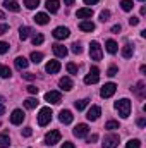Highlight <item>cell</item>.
Returning a JSON list of instances; mask_svg holds the SVG:
<instances>
[{"label": "cell", "mask_w": 146, "mask_h": 148, "mask_svg": "<svg viewBox=\"0 0 146 148\" xmlns=\"http://www.w3.org/2000/svg\"><path fill=\"white\" fill-rule=\"evenodd\" d=\"M3 7L9 9V10H12V12H19V10H21L17 0H3Z\"/></svg>", "instance_id": "17"}, {"label": "cell", "mask_w": 146, "mask_h": 148, "mask_svg": "<svg viewBox=\"0 0 146 148\" xmlns=\"http://www.w3.org/2000/svg\"><path fill=\"white\" fill-rule=\"evenodd\" d=\"M79 29H83V31H93L95 29V23H91V21H81L79 23Z\"/></svg>", "instance_id": "24"}, {"label": "cell", "mask_w": 146, "mask_h": 148, "mask_svg": "<svg viewBox=\"0 0 146 148\" xmlns=\"http://www.w3.org/2000/svg\"><path fill=\"white\" fill-rule=\"evenodd\" d=\"M28 91H29L31 95H36V93H38V88H36V86H33V84H29V86H28Z\"/></svg>", "instance_id": "46"}, {"label": "cell", "mask_w": 146, "mask_h": 148, "mask_svg": "<svg viewBox=\"0 0 146 148\" xmlns=\"http://www.w3.org/2000/svg\"><path fill=\"white\" fill-rule=\"evenodd\" d=\"M64 3H65V5H72L74 0H64Z\"/></svg>", "instance_id": "52"}, {"label": "cell", "mask_w": 146, "mask_h": 148, "mask_svg": "<svg viewBox=\"0 0 146 148\" xmlns=\"http://www.w3.org/2000/svg\"><path fill=\"white\" fill-rule=\"evenodd\" d=\"M31 33H33V29H31V28H28V26H21V28H19V38H21L23 41H24V40H28Z\"/></svg>", "instance_id": "22"}, {"label": "cell", "mask_w": 146, "mask_h": 148, "mask_svg": "<svg viewBox=\"0 0 146 148\" xmlns=\"http://www.w3.org/2000/svg\"><path fill=\"white\" fill-rule=\"evenodd\" d=\"M88 103H89V100H88V98H83V100H77V102L74 103V107H76L77 110H84V109L88 107Z\"/></svg>", "instance_id": "28"}, {"label": "cell", "mask_w": 146, "mask_h": 148, "mask_svg": "<svg viewBox=\"0 0 146 148\" xmlns=\"http://www.w3.org/2000/svg\"><path fill=\"white\" fill-rule=\"evenodd\" d=\"M117 147H119V136H117V134H108V136H105L102 148H117Z\"/></svg>", "instance_id": "7"}, {"label": "cell", "mask_w": 146, "mask_h": 148, "mask_svg": "<svg viewBox=\"0 0 146 148\" xmlns=\"http://www.w3.org/2000/svg\"><path fill=\"white\" fill-rule=\"evenodd\" d=\"M100 114H102V109H100L98 105H93V107L88 110L86 117H88V121H96V119L100 117Z\"/></svg>", "instance_id": "13"}, {"label": "cell", "mask_w": 146, "mask_h": 148, "mask_svg": "<svg viewBox=\"0 0 146 148\" xmlns=\"http://www.w3.org/2000/svg\"><path fill=\"white\" fill-rule=\"evenodd\" d=\"M126 148H141V141L139 140H129L126 143Z\"/></svg>", "instance_id": "33"}, {"label": "cell", "mask_w": 146, "mask_h": 148, "mask_svg": "<svg viewBox=\"0 0 146 148\" xmlns=\"http://www.w3.org/2000/svg\"><path fill=\"white\" fill-rule=\"evenodd\" d=\"M24 112L21 110V109H16V110H12L10 114V122L14 124V126H19V124H23V121H24Z\"/></svg>", "instance_id": "8"}, {"label": "cell", "mask_w": 146, "mask_h": 148, "mask_svg": "<svg viewBox=\"0 0 146 148\" xmlns=\"http://www.w3.org/2000/svg\"><path fill=\"white\" fill-rule=\"evenodd\" d=\"M10 76H12V71L7 66H2L0 64V77H10Z\"/></svg>", "instance_id": "32"}, {"label": "cell", "mask_w": 146, "mask_h": 148, "mask_svg": "<svg viewBox=\"0 0 146 148\" xmlns=\"http://www.w3.org/2000/svg\"><path fill=\"white\" fill-rule=\"evenodd\" d=\"M84 3L86 5H95V3H98V0H84Z\"/></svg>", "instance_id": "51"}, {"label": "cell", "mask_w": 146, "mask_h": 148, "mask_svg": "<svg viewBox=\"0 0 146 148\" xmlns=\"http://www.w3.org/2000/svg\"><path fill=\"white\" fill-rule=\"evenodd\" d=\"M31 134H33V127H24V129H23V136H24V138H29Z\"/></svg>", "instance_id": "41"}, {"label": "cell", "mask_w": 146, "mask_h": 148, "mask_svg": "<svg viewBox=\"0 0 146 148\" xmlns=\"http://www.w3.org/2000/svg\"><path fill=\"white\" fill-rule=\"evenodd\" d=\"M76 16H77L79 19H86V17H91V16H93V10L88 9V7H86V9H79V10L76 12Z\"/></svg>", "instance_id": "23"}, {"label": "cell", "mask_w": 146, "mask_h": 148, "mask_svg": "<svg viewBox=\"0 0 146 148\" xmlns=\"http://www.w3.org/2000/svg\"><path fill=\"white\" fill-rule=\"evenodd\" d=\"M35 19V23L36 24H41V26H45V24H48V21H50V17L45 14V12H38L36 16L33 17Z\"/></svg>", "instance_id": "18"}, {"label": "cell", "mask_w": 146, "mask_h": 148, "mask_svg": "<svg viewBox=\"0 0 146 148\" xmlns=\"http://www.w3.org/2000/svg\"><path fill=\"white\" fill-rule=\"evenodd\" d=\"M43 41H45V36H43V35H40V33L33 36V45H35V47H36V45H41Z\"/></svg>", "instance_id": "37"}, {"label": "cell", "mask_w": 146, "mask_h": 148, "mask_svg": "<svg viewBox=\"0 0 146 148\" xmlns=\"http://www.w3.org/2000/svg\"><path fill=\"white\" fill-rule=\"evenodd\" d=\"M108 19H110V10H107V9L102 10V12H100V21H102V23H107Z\"/></svg>", "instance_id": "36"}, {"label": "cell", "mask_w": 146, "mask_h": 148, "mask_svg": "<svg viewBox=\"0 0 146 148\" xmlns=\"http://www.w3.org/2000/svg\"><path fill=\"white\" fill-rule=\"evenodd\" d=\"M134 91H136V95L139 97V98H145V83L143 81H139L138 84H136V88H132Z\"/></svg>", "instance_id": "26"}, {"label": "cell", "mask_w": 146, "mask_h": 148, "mask_svg": "<svg viewBox=\"0 0 146 148\" xmlns=\"http://www.w3.org/2000/svg\"><path fill=\"white\" fill-rule=\"evenodd\" d=\"M88 133H89L88 124H77V126L72 129V134L76 136V138H84V136H88Z\"/></svg>", "instance_id": "9"}, {"label": "cell", "mask_w": 146, "mask_h": 148, "mask_svg": "<svg viewBox=\"0 0 146 148\" xmlns=\"http://www.w3.org/2000/svg\"><path fill=\"white\" fill-rule=\"evenodd\" d=\"M46 10L48 12H52V14H55L57 10H59V7H60V2L59 0H46Z\"/></svg>", "instance_id": "19"}, {"label": "cell", "mask_w": 146, "mask_h": 148, "mask_svg": "<svg viewBox=\"0 0 146 148\" xmlns=\"http://www.w3.org/2000/svg\"><path fill=\"white\" fill-rule=\"evenodd\" d=\"M139 2H145V0H139Z\"/></svg>", "instance_id": "55"}, {"label": "cell", "mask_w": 146, "mask_h": 148, "mask_svg": "<svg viewBox=\"0 0 146 148\" xmlns=\"http://www.w3.org/2000/svg\"><path fill=\"white\" fill-rule=\"evenodd\" d=\"M89 57H91L93 60H102L103 52H102V47H100L98 41H91V43H89Z\"/></svg>", "instance_id": "2"}, {"label": "cell", "mask_w": 146, "mask_h": 148, "mask_svg": "<svg viewBox=\"0 0 146 148\" xmlns=\"http://www.w3.org/2000/svg\"><path fill=\"white\" fill-rule=\"evenodd\" d=\"M115 110L119 112V115H120V117L127 119V117H129V114H131V100L122 98V100L115 102Z\"/></svg>", "instance_id": "1"}, {"label": "cell", "mask_w": 146, "mask_h": 148, "mask_svg": "<svg viewBox=\"0 0 146 148\" xmlns=\"http://www.w3.org/2000/svg\"><path fill=\"white\" fill-rule=\"evenodd\" d=\"M0 19H5V16H3V12L0 10Z\"/></svg>", "instance_id": "54"}, {"label": "cell", "mask_w": 146, "mask_h": 148, "mask_svg": "<svg viewBox=\"0 0 146 148\" xmlns=\"http://www.w3.org/2000/svg\"><path fill=\"white\" fill-rule=\"evenodd\" d=\"M132 53H134V47H132L131 43H126V45L122 47V57H124V59H131Z\"/></svg>", "instance_id": "20"}, {"label": "cell", "mask_w": 146, "mask_h": 148, "mask_svg": "<svg viewBox=\"0 0 146 148\" xmlns=\"http://www.w3.org/2000/svg\"><path fill=\"white\" fill-rule=\"evenodd\" d=\"M24 5L28 9H36L38 5H40V0H24Z\"/></svg>", "instance_id": "35"}, {"label": "cell", "mask_w": 146, "mask_h": 148, "mask_svg": "<svg viewBox=\"0 0 146 148\" xmlns=\"http://www.w3.org/2000/svg\"><path fill=\"white\" fill-rule=\"evenodd\" d=\"M67 73L69 74H77V66L72 64V62H69V64H67Z\"/></svg>", "instance_id": "38"}, {"label": "cell", "mask_w": 146, "mask_h": 148, "mask_svg": "<svg viewBox=\"0 0 146 148\" xmlns=\"http://www.w3.org/2000/svg\"><path fill=\"white\" fill-rule=\"evenodd\" d=\"M45 71H46L48 74H57L59 71H60V62H59V60H48Z\"/></svg>", "instance_id": "12"}, {"label": "cell", "mask_w": 146, "mask_h": 148, "mask_svg": "<svg viewBox=\"0 0 146 148\" xmlns=\"http://www.w3.org/2000/svg\"><path fill=\"white\" fill-rule=\"evenodd\" d=\"M115 91H117V84L115 83H107V84H103L100 95H102V98H110Z\"/></svg>", "instance_id": "6"}, {"label": "cell", "mask_w": 146, "mask_h": 148, "mask_svg": "<svg viewBox=\"0 0 146 148\" xmlns=\"http://www.w3.org/2000/svg\"><path fill=\"white\" fill-rule=\"evenodd\" d=\"M98 81H100V69L98 67H91L89 73L84 76V83L86 84H95Z\"/></svg>", "instance_id": "5"}, {"label": "cell", "mask_w": 146, "mask_h": 148, "mask_svg": "<svg viewBox=\"0 0 146 148\" xmlns=\"http://www.w3.org/2000/svg\"><path fill=\"white\" fill-rule=\"evenodd\" d=\"M129 24H131V26H136V24H139V19L132 16V17H129Z\"/></svg>", "instance_id": "44"}, {"label": "cell", "mask_w": 146, "mask_h": 148, "mask_svg": "<svg viewBox=\"0 0 146 148\" xmlns=\"http://www.w3.org/2000/svg\"><path fill=\"white\" fill-rule=\"evenodd\" d=\"M117 73H119V69H117V67H110L108 71H107V76L113 77V76H117Z\"/></svg>", "instance_id": "42"}, {"label": "cell", "mask_w": 146, "mask_h": 148, "mask_svg": "<svg viewBox=\"0 0 146 148\" xmlns=\"http://www.w3.org/2000/svg\"><path fill=\"white\" fill-rule=\"evenodd\" d=\"M14 64H16V67H17L19 71H23V69H26V67L29 66V62H28V60H26L24 57H16Z\"/></svg>", "instance_id": "21"}, {"label": "cell", "mask_w": 146, "mask_h": 148, "mask_svg": "<svg viewBox=\"0 0 146 148\" xmlns=\"http://www.w3.org/2000/svg\"><path fill=\"white\" fill-rule=\"evenodd\" d=\"M120 31V24H115V26H112V33H119Z\"/></svg>", "instance_id": "50"}, {"label": "cell", "mask_w": 146, "mask_h": 148, "mask_svg": "<svg viewBox=\"0 0 146 148\" xmlns=\"http://www.w3.org/2000/svg\"><path fill=\"white\" fill-rule=\"evenodd\" d=\"M95 141H98V134H91L88 138V143H95Z\"/></svg>", "instance_id": "48"}, {"label": "cell", "mask_w": 146, "mask_h": 148, "mask_svg": "<svg viewBox=\"0 0 146 148\" xmlns=\"http://www.w3.org/2000/svg\"><path fill=\"white\" fill-rule=\"evenodd\" d=\"M41 60H43V53L41 52H33L31 53V62L33 64H40Z\"/></svg>", "instance_id": "31"}, {"label": "cell", "mask_w": 146, "mask_h": 148, "mask_svg": "<svg viewBox=\"0 0 146 148\" xmlns=\"http://www.w3.org/2000/svg\"><path fill=\"white\" fill-rule=\"evenodd\" d=\"M59 141H60V131L52 129L50 133H46V134H45V145L53 147V145H57Z\"/></svg>", "instance_id": "4"}, {"label": "cell", "mask_w": 146, "mask_h": 148, "mask_svg": "<svg viewBox=\"0 0 146 148\" xmlns=\"http://www.w3.org/2000/svg\"><path fill=\"white\" fill-rule=\"evenodd\" d=\"M23 77H24V79H28V81H33V79L36 77V74H33V73H26V74H23Z\"/></svg>", "instance_id": "43"}, {"label": "cell", "mask_w": 146, "mask_h": 148, "mask_svg": "<svg viewBox=\"0 0 146 148\" xmlns=\"http://www.w3.org/2000/svg\"><path fill=\"white\" fill-rule=\"evenodd\" d=\"M9 145H10V138H9V134L2 133V134H0V148H9Z\"/></svg>", "instance_id": "27"}, {"label": "cell", "mask_w": 146, "mask_h": 148, "mask_svg": "<svg viewBox=\"0 0 146 148\" xmlns=\"http://www.w3.org/2000/svg\"><path fill=\"white\" fill-rule=\"evenodd\" d=\"M120 7H122V10L129 12V10H132L134 3H132V0H122V2H120Z\"/></svg>", "instance_id": "29"}, {"label": "cell", "mask_w": 146, "mask_h": 148, "mask_svg": "<svg viewBox=\"0 0 146 148\" xmlns=\"http://www.w3.org/2000/svg\"><path fill=\"white\" fill-rule=\"evenodd\" d=\"M3 112H5V107H3V103H0V115H2Z\"/></svg>", "instance_id": "53"}, {"label": "cell", "mask_w": 146, "mask_h": 148, "mask_svg": "<svg viewBox=\"0 0 146 148\" xmlns=\"http://www.w3.org/2000/svg\"><path fill=\"white\" fill-rule=\"evenodd\" d=\"M59 86H60L64 91H71V90L74 88V83H72L71 77H62V79L59 81Z\"/></svg>", "instance_id": "16"}, {"label": "cell", "mask_w": 146, "mask_h": 148, "mask_svg": "<svg viewBox=\"0 0 146 148\" xmlns=\"http://www.w3.org/2000/svg\"><path fill=\"white\" fill-rule=\"evenodd\" d=\"M45 100L53 103V105H57V103H60L62 95H60V91H48V93H45Z\"/></svg>", "instance_id": "11"}, {"label": "cell", "mask_w": 146, "mask_h": 148, "mask_svg": "<svg viewBox=\"0 0 146 148\" xmlns=\"http://www.w3.org/2000/svg\"><path fill=\"white\" fill-rule=\"evenodd\" d=\"M36 105H38L36 98H26V100H24V107H26V109H36Z\"/></svg>", "instance_id": "30"}, {"label": "cell", "mask_w": 146, "mask_h": 148, "mask_svg": "<svg viewBox=\"0 0 146 148\" xmlns=\"http://www.w3.org/2000/svg\"><path fill=\"white\" fill-rule=\"evenodd\" d=\"M105 129H108V131H115V129H119V122H117V121H108V122L105 124Z\"/></svg>", "instance_id": "34"}, {"label": "cell", "mask_w": 146, "mask_h": 148, "mask_svg": "<svg viewBox=\"0 0 146 148\" xmlns=\"http://www.w3.org/2000/svg\"><path fill=\"white\" fill-rule=\"evenodd\" d=\"M52 109H48V107H43L41 110H40V114H38V124L40 126H46L50 121H52Z\"/></svg>", "instance_id": "3"}, {"label": "cell", "mask_w": 146, "mask_h": 148, "mask_svg": "<svg viewBox=\"0 0 146 148\" xmlns=\"http://www.w3.org/2000/svg\"><path fill=\"white\" fill-rule=\"evenodd\" d=\"M7 52H9V43L0 41V55H3V53H7Z\"/></svg>", "instance_id": "39"}, {"label": "cell", "mask_w": 146, "mask_h": 148, "mask_svg": "<svg viewBox=\"0 0 146 148\" xmlns=\"http://www.w3.org/2000/svg\"><path fill=\"white\" fill-rule=\"evenodd\" d=\"M53 38L55 40H65V38H69L71 35V31H69V28H64V26H59V28H55L53 29Z\"/></svg>", "instance_id": "10"}, {"label": "cell", "mask_w": 146, "mask_h": 148, "mask_svg": "<svg viewBox=\"0 0 146 148\" xmlns=\"http://www.w3.org/2000/svg\"><path fill=\"white\" fill-rule=\"evenodd\" d=\"M60 148H76V147H74V143H71V141H65Z\"/></svg>", "instance_id": "49"}, {"label": "cell", "mask_w": 146, "mask_h": 148, "mask_svg": "<svg viewBox=\"0 0 146 148\" xmlns=\"http://www.w3.org/2000/svg\"><path fill=\"white\" fill-rule=\"evenodd\" d=\"M138 126H139V127H145L146 126V119L145 117H139V119H138Z\"/></svg>", "instance_id": "47"}, {"label": "cell", "mask_w": 146, "mask_h": 148, "mask_svg": "<svg viewBox=\"0 0 146 148\" xmlns=\"http://www.w3.org/2000/svg\"><path fill=\"white\" fill-rule=\"evenodd\" d=\"M9 31V24H0V35H5Z\"/></svg>", "instance_id": "45"}, {"label": "cell", "mask_w": 146, "mask_h": 148, "mask_svg": "<svg viewBox=\"0 0 146 148\" xmlns=\"http://www.w3.org/2000/svg\"><path fill=\"white\" fill-rule=\"evenodd\" d=\"M74 119L72 112L71 110H60V115H59V121L62 122V124H71Z\"/></svg>", "instance_id": "14"}, {"label": "cell", "mask_w": 146, "mask_h": 148, "mask_svg": "<svg viewBox=\"0 0 146 148\" xmlns=\"http://www.w3.org/2000/svg\"><path fill=\"white\" fill-rule=\"evenodd\" d=\"M71 47H72L71 50H72L74 53H81V52H83V47H81V43H72Z\"/></svg>", "instance_id": "40"}, {"label": "cell", "mask_w": 146, "mask_h": 148, "mask_svg": "<svg viewBox=\"0 0 146 148\" xmlns=\"http://www.w3.org/2000/svg\"><path fill=\"white\" fill-rule=\"evenodd\" d=\"M52 50H53V53H55L57 57H60V59H64V57L67 55V48H65L64 45H60V43H55V45L52 47Z\"/></svg>", "instance_id": "15"}, {"label": "cell", "mask_w": 146, "mask_h": 148, "mask_svg": "<svg viewBox=\"0 0 146 148\" xmlns=\"http://www.w3.org/2000/svg\"><path fill=\"white\" fill-rule=\"evenodd\" d=\"M105 48H107V52H108V53H117V50H119V45H117L113 40H108V41L105 43Z\"/></svg>", "instance_id": "25"}]
</instances>
